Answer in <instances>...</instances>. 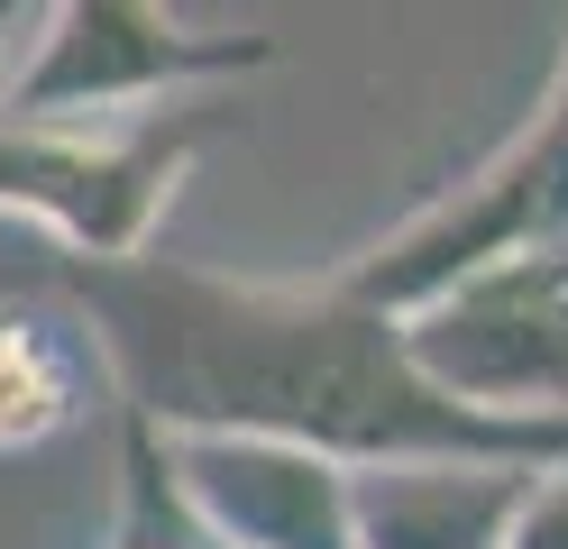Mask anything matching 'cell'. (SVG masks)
Returning <instances> with one entry per match:
<instances>
[{
    "instance_id": "10",
    "label": "cell",
    "mask_w": 568,
    "mask_h": 549,
    "mask_svg": "<svg viewBox=\"0 0 568 549\" xmlns=\"http://www.w3.org/2000/svg\"><path fill=\"white\" fill-rule=\"evenodd\" d=\"M10 47H19V10L0 0V83H10Z\"/></svg>"
},
{
    "instance_id": "4",
    "label": "cell",
    "mask_w": 568,
    "mask_h": 549,
    "mask_svg": "<svg viewBox=\"0 0 568 549\" xmlns=\"http://www.w3.org/2000/svg\"><path fill=\"white\" fill-rule=\"evenodd\" d=\"M284 47L257 28L211 37L148 10V0H64L47 10L28 64H10L0 83V120H92V110H129V101H193V92H230L247 73H266Z\"/></svg>"
},
{
    "instance_id": "6",
    "label": "cell",
    "mask_w": 568,
    "mask_h": 549,
    "mask_svg": "<svg viewBox=\"0 0 568 549\" xmlns=\"http://www.w3.org/2000/svg\"><path fill=\"white\" fill-rule=\"evenodd\" d=\"M165 439V430H156ZM174 495L221 549H358L348 531V476L284 449V439H165Z\"/></svg>"
},
{
    "instance_id": "1",
    "label": "cell",
    "mask_w": 568,
    "mask_h": 549,
    "mask_svg": "<svg viewBox=\"0 0 568 549\" xmlns=\"http://www.w3.org/2000/svg\"><path fill=\"white\" fill-rule=\"evenodd\" d=\"M55 293L92 329L120 413L165 439H284L339 476L376 467H568V413L505 421L468 413L413 376L404 329L348 303L339 284H239L184 256L74 266L55 256Z\"/></svg>"
},
{
    "instance_id": "3",
    "label": "cell",
    "mask_w": 568,
    "mask_h": 549,
    "mask_svg": "<svg viewBox=\"0 0 568 549\" xmlns=\"http://www.w3.org/2000/svg\"><path fill=\"white\" fill-rule=\"evenodd\" d=\"M559 238H568V55H559V83L541 92V110H531L458 193L422 202L395 238H376L358 266L331 275V284L348 303L404 321L413 303L449 293L458 275H486V266H505V256L559 247Z\"/></svg>"
},
{
    "instance_id": "9",
    "label": "cell",
    "mask_w": 568,
    "mask_h": 549,
    "mask_svg": "<svg viewBox=\"0 0 568 549\" xmlns=\"http://www.w3.org/2000/svg\"><path fill=\"white\" fill-rule=\"evenodd\" d=\"M505 549H568V467H550V476L523 486L514 522H505Z\"/></svg>"
},
{
    "instance_id": "5",
    "label": "cell",
    "mask_w": 568,
    "mask_h": 549,
    "mask_svg": "<svg viewBox=\"0 0 568 549\" xmlns=\"http://www.w3.org/2000/svg\"><path fill=\"white\" fill-rule=\"evenodd\" d=\"M413 376L505 421H550L568 413V238L505 256L486 275H458L449 293L413 303L404 321Z\"/></svg>"
},
{
    "instance_id": "7",
    "label": "cell",
    "mask_w": 568,
    "mask_h": 549,
    "mask_svg": "<svg viewBox=\"0 0 568 549\" xmlns=\"http://www.w3.org/2000/svg\"><path fill=\"white\" fill-rule=\"evenodd\" d=\"M523 486L514 467H376L348 476V531L358 549H505Z\"/></svg>"
},
{
    "instance_id": "8",
    "label": "cell",
    "mask_w": 568,
    "mask_h": 549,
    "mask_svg": "<svg viewBox=\"0 0 568 549\" xmlns=\"http://www.w3.org/2000/svg\"><path fill=\"white\" fill-rule=\"evenodd\" d=\"M92 339L55 329L38 312H0V449H38L83 413L92 385Z\"/></svg>"
},
{
    "instance_id": "2",
    "label": "cell",
    "mask_w": 568,
    "mask_h": 549,
    "mask_svg": "<svg viewBox=\"0 0 568 549\" xmlns=\"http://www.w3.org/2000/svg\"><path fill=\"white\" fill-rule=\"evenodd\" d=\"M239 129L230 92H193L138 110L120 129L92 120H0V211L38 220L74 266H129L148 256L174 183L202 165V146Z\"/></svg>"
}]
</instances>
